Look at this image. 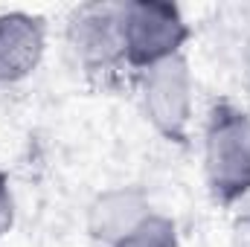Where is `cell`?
<instances>
[{"label": "cell", "mask_w": 250, "mask_h": 247, "mask_svg": "<svg viewBox=\"0 0 250 247\" xmlns=\"http://www.w3.org/2000/svg\"><path fill=\"white\" fill-rule=\"evenodd\" d=\"M204 181L209 198L233 206L250 195V111L230 99L209 105L204 120Z\"/></svg>", "instance_id": "obj_1"}, {"label": "cell", "mask_w": 250, "mask_h": 247, "mask_svg": "<svg viewBox=\"0 0 250 247\" xmlns=\"http://www.w3.org/2000/svg\"><path fill=\"white\" fill-rule=\"evenodd\" d=\"M114 247H181V233H178V224L169 215L151 212L137 230H131L123 242H117Z\"/></svg>", "instance_id": "obj_7"}, {"label": "cell", "mask_w": 250, "mask_h": 247, "mask_svg": "<svg viewBox=\"0 0 250 247\" xmlns=\"http://www.w3.org/2000/svg\"><path fill=\"white\" fill-rule=\"evenodd\" d=\"M146 123L166 143L187 145L195 117V76L187 56H175L137 73Z\"/></svg>", "instance_id": "obj_3"}, {"label": "cell", "mask_w": 250, "mask_h": 247, "mask_svg": "<svg viewBox=\"0 0 250 247\" xmlns=\"http://www.w3.org/2000/svg\"><path fill=\"white\" fill-rule=\"evenodd\" d=\"M125 67L143 73L154 64L184 56L192 26L181 6L163 0H128L120 9Z\"/></svg>", "instance_id": "obj_2"}, {"label": "cell", "mask_w": 250, "mask_h": 247, "mask_svg": "<svg viewBox=\"0 0 250 247\" xmlns=\"http://www.w3.org/2000/svg\"><path fill=\"white\" fill-rule=\"evenodd\" d=\"M47 50V23L29 12L0 15V87L29 79Z\"/></svg>", "instance_id": "obj_6"}, {"label": "cell", "mask_w": 250, "mask_h": 247, "mask_svg": "<svg viewBox=\"0 0 250 247\" xmlns=\"http://www.w3.org/2000/svg\"><path fill=\"white\" fill-rule=\"evenodd\" d=\"M15 192L9 184V175L0 169V239L15 227Z\"/></svg>", "instance_id": "obj_8"}, {"label": "cell", "mask_w": 250, "mask_h": 247, "mask_svg": "<svg viewBox=\"0 0 250 247\" xmlns=\"http://www.w3.org/2000/svg\"><path fill=\"white\" fill-rule=\"evenodd\" d=\"M123 3H82L67 18V47L84 73L114 76L125 67L123 29H120Z\"/></svg>", "instance_id": "obj_4"}, {"label": "cell", "mask_w": 250, "mask_h": 247, "mask_svg": "<svg viewBox=\"0 0 250 247\" xmlns=\"http://www.w3.org/2000/svg\"><path fill=\"white\" fill-rule=\"evenodd\" d=\"M151 198L140 186H111L87 204V236L102 247H114L151 215Z\"/></svg>", "instance_id": "obj_5"}]
</instances>
